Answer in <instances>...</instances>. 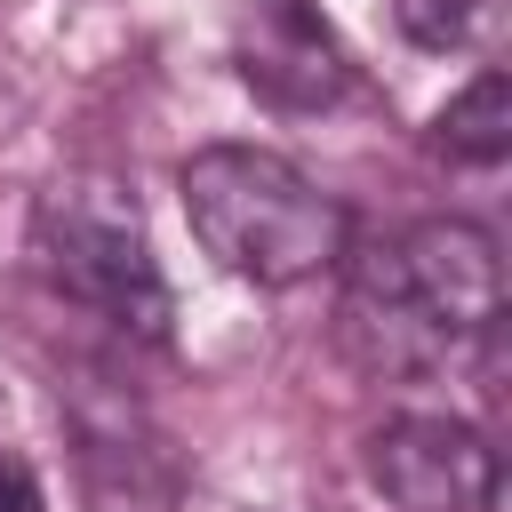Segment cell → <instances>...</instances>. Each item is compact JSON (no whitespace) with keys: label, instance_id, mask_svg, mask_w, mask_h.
Instances as JSON below:
<instances>
[{"label":"cell","instance_id":"cell-1","mask_svg":"<svg viewBox=\"0 0 512 512\" xmlns=\"http://www.w3.org/2000/svg\"><path fill=\"white\" fill-rule=\"evenodd\" d=\"M176 200L192 240L248 288H296L336 272L352 248V216L336 192H320L296 160L264 144H200L176 168Z\"/></svg>","mask_w":512,"mask_h":512},{"label":"cell","instance_id":"cell-2","mask_svg":"<svg viewBox=\"0 0 512 512\" xmlns=\"http://www.w3.org/2000/svg\"><path fill=\"white\" fill-rule=\"evenodd\" d=\"M32 256L48 272V288H64L72 304L104 312L112 328L144 336V344H168V280L152 264V232H144V208L136 192L112 176V168H64L40 184L32 200Z\"/></svg>","mask_w":512,"mask_h":512},{"label":"cell","instance_id":"cell-3","mask_svg":"<svg viewBox=\"0 0 512 512\" xmlns=\"http://www.w3.org/2000/svg\"><path fill=\"white\" fill-rule=\"evenodd\" d=\"M368 256L400 280V296H408L448 344L496 336V320H504V256H496V240H488L480 224H464V216H424V224H400L392 240H376Z\"/></svg>","mask_w":512,"mask_h":512},{"label":"cell","instance_id":"cell-4","mask_svg":"<svg viewBox=\"0 0 512 512\" xmlns=\"http://www.w3.org/2000/svg\"><path fill=\"white\" fill-rule=\"evenodd\" d=\"M368 472L400 512H496V448L464 416H392Z\"/></svg>","mask_w":512,"mask_h":512},{"label":"cell","instance_id":"cell-5","mask_svg":"<svg viewBox=\"0 0 512 512\" xmlns=\"http://www.w3.org/2000/svg\"><path fill=\"white\" fill-rule=\"evenodd\" d=\"M336 264H344V296H336V344H344V360L360 376H376V384H424V376H440L456 344L400 296V280L368 248L360 256L344 248Z\"/></svg>","mask_w":512,"mask_h":512},{"label":"cell","instance_id":"cell-6","mask_svg":"<svg viewBox=\"0 0 512 512\" xmlns=\"http://www.w3.org/2000/svg\"><path fill=\"white\" fill-rule=\"evenodd\" d=\"M240 80L280 104V112H320L352 88V64L336 48V32L304 8V0H272L248 32H240Z\"/></svg>","mask_w":512,"mask_h":512},{"label":"cell","instance_id":"cell-7","mask_svg":"<svg viewBox=\"0 0 512 512\" xmlns=\"http://www.w3.org/2000/svg\"><path fill=\"white\" fill-rule=\"evenodd\" d=\"M432 144H440L456 168H496V160H512V72H504V64L472 72V80L440 104Z\"/></svg>","mask_w":512,"mask_h":512},{"label":"cell","instance_id":"cell-8","mask_svg":"<svg viewBox=\"0 0 512 512\" xmlns=\"http://www.w3.org/2000/svg\"><path fill=\"white\" fill-rule=\"evenodd\" d=\"M400 32L432 56H464V48H496L504 32V0H392Z\"/></svg>","mask_w":512,"mask_h":512},{"label":"cell","instance_id":"cell-9","mask_svg":"<svg viewBox=\"0 0 512 512\" xmlns=\"http://www.w3.org/2000/svg\"><path fill=\"white\" fill-rule=\"evenodd\" d=\"M0 512H48V496H40L24 456H0Z\"/></svg>","mask_w":512,"mask_h":512}]
</instances>
